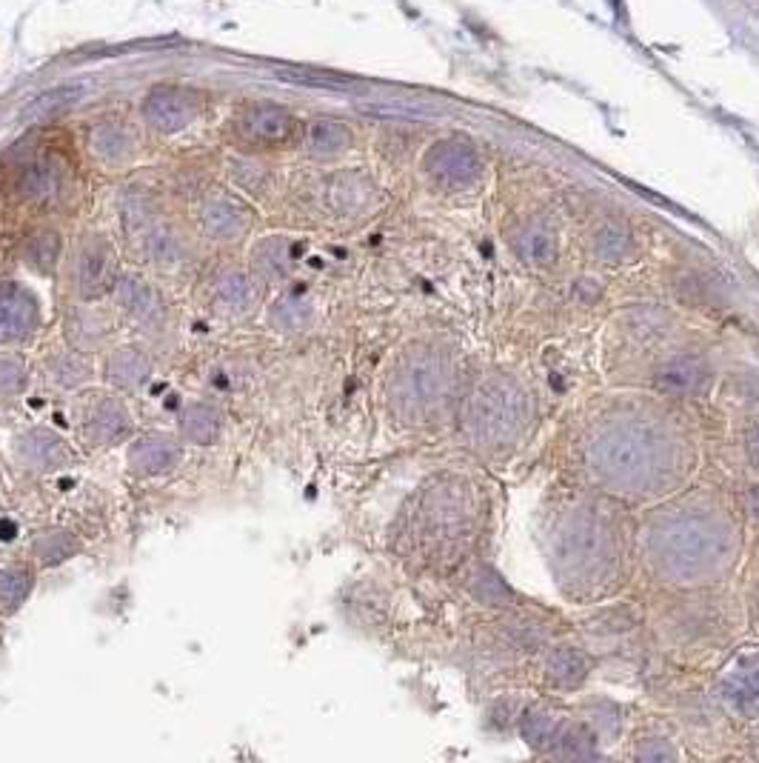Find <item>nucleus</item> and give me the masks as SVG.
I'll list each match as a JSON object with an SVG mask.
<instances>
[{
  "label": "nucleus",
  "mask_w": 759,
  "mask_h": 763,
  "mask_svg": "<svg viewBox=\"0 0 759 763\" xmlns=\"http://www.w3.org/2000/svg\"><path fill=\"white\" fill-rule=\"evenodd\" d=\"M720 549V535L706 518H680L657 535V552L671 573H694L708 566Z\"/></svg>",
  "instance_id": "nucleus-1"
},
{
  "label": "nucleus",
  "mask_w": 759,
  "mask_h": 763,
  "mask_svg": "<svg viewBox=\"0 0 759 763\" xmlns=\"http://www.w3.org/2000/svg\"><path fill=\"white\" fill-rule=\"evenodd\" d=\"M600 469L614 475L617 481H637L654 463L657 447L642 429H614L600 441Z\"/></svg>",
  "instance_id": "nucleus-2"
},
{
  "label": "nucleus",
  "mask_w": 759,
  "mask_h": 763,
  "mask_svg": "<svg viewBox=\"0 0 759 763\" xmlns=\"http://www.w3.org/2000/svg\"><path fill=\"white\" fill-rule=\"evenodd\" d=\"M480 169H483V164H480L477 149L463 138L440 140L426 155V172L448 189L472 186L480 178Z\"/></svg>",
  "instance_id": "nucleus-3"
},
{
  "label": "nucleus",
  "mask_w": 759,
  "mask_h": 763,
  "mask_svg": "<svg viewBox=\"0 0 759 763\" xmlns=\"http://www.w3.org/2000/svg\"><path fill=\"white\" fill-rule=\"evenodd\" d=\"M474 423L480 434L489 438H505L523 427V401L514 395L505 383H489L477 392L474 401Z\"/></svg>",
  "instance_id": "nucleus-4"
},
{
  "label": "nucleus",
  "mask_w": 759,
  "mask_h": 763,
  "mask_svg": "<svg viewBox=\"0 0 759 763\" xmlns=\"http://www.w3.org/2000/svg\"><path fill=\"white\" fill-rule=\"evenodd\" d=\"M235 129L252 146H286L295 140L297 120L275 104H255L237 115Z\"/></svg>",
  "instance_id": "nucleus-5"
},
{
  "label": "nucleus",
  "mask_w": 759,
  "mask_h": 763,
  "mask_svg": "<svg viewBox=\"0 0 759 763\" xmlns=\"http://www.w3.org/2000/svg\"><path fill=\"white\" fill-rule=\"evenodd\" d=\"M197 109H200V100L186 89H175V86L151 89L149 98L144 100V118L149 120L151 129L166 135L186 129L197 118Z\"/></svg>",
  "instance_id": "nucleus-6"
},
{
  "label": "nucleus",
  "mask_w": 759,
  "mask_h": 763,
  "mask_svg": "<svg viewBox=\"0 0 759 763\" xmlns=\"http://www.w3.org/2000/svg\"><path fill=\"white\" fill-rule=\"evenodd\" d=\"M115 272H118V255L106 244L103 237H92L86 241L78 257V290L86 301H98L115 283Z\"/></svg>",
  "instance_id": "nucleus-7"
},
{
  "label": "nucleus",
  "mask_w": 759,
  "mask_h": 763,
  "mask_svg": "<svg viewBox=\"0 0 759 763\" xmlns=\"http://www.w3.org/2000/svg\"><path fill=\"white\" fill-rule=\"evenodd\" d=\"M38 321L40 310L32 292L12 281L0 283V343H14L32 335Z\"/></svg>",
  "instance_id": "nucleus-8"
},
{
  "label": "nucleus",
  "mask_w": 759,
  "mask_h": 763,
  "mask_svg": "<svg viewBox=\"0 0 759 763\" xmlns=\"http://www.w3.org/2000/svg\"><path fill=\"white\" fill-rule=\"evenodd\" d=\"M708 381V369L700 358H674L668 361L666 366L660 369L654 375V387L657 392L662 395H674V398H688L697 395Z\"/></svg>",
  "instance_id": "nucleus-9"
},
{
  "label": "nucleus",
  "mask_w": 759,
  "mask_h": 763,
  "mask_svg": "<svg viewBox=\"0 0 759 763\" xmlns=\"http://www.w3.org/2000/svg\"><path fill=\"white\" fill-rule=\"evenodd\" d=\"M200 224L217 241H235L249 229V212L231 198H211L204 204Z\"/></svg>",
  "instance_id": "nucleus-10"
},
{
  "label": "nucleus",
  "mask_w": 759,
  "mask_h": 763,
  "mask_svg": "<svg viewBox=\"0 0 759 763\" xmlns=\"http://www.w3.org/2000/svg\"><path fill=\"white\" fill-rule=\"evenodd\" d=\"M126 432H129V415H126V409L118 401L103 398V401H98L89 409V415H86V438L95 447L120 441Z\"/></svg>",
  "instance_id": "nucleus-11"
},
{
  "label": "nucleus",
  "mask_w": 759,
  "mask_h": 763,
  "mask_svg": "<svg viewBox=\"0 0 759 763\" xmlns=\"http://www.w3.org/2000/svg\"><path fill=\"white\" fill-rule=\"evenodd\" d=\"M129 461L140 475L169 472L180 461V447L171 438H164V434H149V438H140L131 447Z\"/></svg>",
  "instance_id": "nucleus-12"
},
{
  "label": "nucleus",
  "mask_w": 759,
  "mask_h": 763,
  "mask_svg": "<svg viewBox=\"0 0 759 763\" xmlns=\"http://www.w3.org/2000/svg\"><path fill=\"white\" fill-rule=\"evenodd\" d=\"M20 452H23L27 463H32L34 469H43V472H55V469H63L69 463V449L49 429H34V432L23 434Z\"/></svg>",
  "instance_id": "nucleus-13"
},
{
  "label": "nucleus",
  "mask_w": 759,
  "mask_h": 763,
  "mask_svg": "<svg viewBox=\"0 0 759 763\" xmlns=\"http://www.w3.org/2000/svg\"><path fill=\"white\" fill-rule=\"evenodd\" d=\"M722 695L731 704L733 712H740L748 721L759 717V664L742 666L740 672H731L722 684Z\"/></svg>",
  "instance_id": "nucleus-14"
},
{
  "label": "nucleus",
  "mask_w": 759,
  "mask_h": 763,
  "mask_svg": "<svg viewBox=\"0 0 759 763\" xmlns=\"http://www.w3.org/2000/svg\"><path fill=\"white\" fill-rule=\"evenodd\" d=\"M151 361L140 349H120L109 361V381L124 389H138L149 381Z\"/></svg>",
  "instance_id": "nucleus-15"
},
{
  "label": "nucleus",
  "mask_w": 759,
  "mask_h": 763,
  "mask_svg": "<svg viewBox=\"0 0 759 763\" xmlns=\"http://www.w3.org/2000/svg\"><path fill=\"white\" fill-rule=\"evenodd\" d=\"M180 432L189 443H200V447H209L220 438V415L217 409L204 407V403H195V407H186L184 415H180Z\"/></svg>",
  "instance_id": "nucleus-16"
},
{
  "label": "nucleus",
  "mask_w": 759,
  "mask_h": 763,
  "mask_svg": "<svg viewBox=\"0 0 759 763\" xmlns=\"http://www.w3.org/2000/svg\"><path fill=\"white\" fill-rule=\"evenodd\" d=\"M23 255H27L29 266L34 272H43V275H52L55 266L60 261V235L52 229L34 232L32 237L23 246Z\"/></svg>",
  "instance_id": "nucleus-17"
},
{
  "label": "nucleus",
  "mask_w": 759,
  "mask_h": 763,
  "mask_svg": "<svg viewBox=\"0 0 759 763\" xmlns=\"http://www.w3.org/2000/svg\"><path fill=\"white\" fill-rule=\"evenodd\" d=\"M217 295H220V301L235 312L249 310L252 303L257 301V290L255 283H252V277L246 275V272L237 270L220 275V281H217Z\"/></svg>",
  "instance_id": "nucleus-18"
},
{
  "label": "nucleus",
  "mask_w": 759,
  "mask_h": 763,
  "mask_svg": "<svg viewBox=\"0 0 759 763\" xmlns=\"http://www.w3.org/2000/svg\"><path fill=\"white\" fill-rule=\"evenodd\" d=\"M120 306L131 312L135 317H151L158 312V295L151 292V286L140 277H124L118 286Z\"/></svg>",
  "instance_id": "nucleus-19"
},
{
  "label": "nucleus",
  "mask_w": 759,
  "mask_h": 763,
  "mask_svg": "<svg viewBox=\"0 0 759 763\" xmlns=\"http://www.w3.org/2000/svg\"><path fill=\"white\" fill-rule=\"evenodd\" d=\"M306 140L308 149L317 151V155H334V151H343L352 144V133L337 120H315L308 126Z\"/></svg>",
  "instance_id": "nucleus-20"
},
{
  "label": "nucleus",
  "mask_w": 759,
  "mask_h": 763,
  "mask_svg": "<svg viewBox=\"0 0 759 763\" xmlns=\"http://www.w3.org/2000/svg\"><path fill=\"white\" fill-rule=\"evenodd\" d=\"M32 593V575L27 569H0V613H18Z\"/></svg>",
  "instance_id": "nucleus-21"
},
{
  "label": "nucleus",
  "mask_w": 759,
  "mask_h": 763,
  "mask_svg": "<svg viewBox=\"0 0 759 763\" xmlns=\"http://www.w3.org/2000/svg\"><path fill=\"white\" fill-rule=\"evenodd\" d=\"M518 250L529 264H549L556 252L554 235L545 226L531 224L518 235Z\"/></svg>",
  "instance_id": "nucleus-22"
},
{
  "label": "nucleus",
  "mask_w": 759,
  "mask_h": 763,
  "mask_svg": "<svg viewBox=\"0 0 759 763\" xmlns=\"http://www.w3.org/2000/svg\"><path fill=\"white\" fill-rule=\"evenodd\" d=\"M585 669H589V664H585L583 655L576 649H569V646L556 649L549 661V678L556 686H576L585 678Z\"/></svg>",
  "instance_id": "nucleus-23"
},
{
  "label": "nucleus",
  "mask_w": 759,
  "mask_h": 763,
  "mask_svg": "<svg viewBox=\"0 0 759 763\" xmlns=\"http://www.w3.org/2000/svg\"><path fill=\"white\" fill-rule=\"evenodd\" d=\"M60 184H63V175L55 164H38L23 175V195L34 200H47L52 195H58Z\"/></svg>",
  "instance_id": "nucleus-24"
},
{
  "label": "nucleus",
  "mask_w": 759,
  "mask_h": 763,
  "mask_svg": "<svg viewBox=\"0 0 759 763\" xmlns=\"http://www.w3.org/2000/svg\"><path fill=\"white\" fill-rule=\"evenodd\" d=\"M32 549H34V555H38L40 564L55 566V564H60V560L72 558V555L78 552V540H75L69 532H47L34 540Z\"/></svg>",
  "instance_id": "nucleus-25"
},
{
  "label": "nucleus",
  "mask_w": 759,
  "mask_h": 763,
  "mask_svg": "<svg viewBox=\"0 0 759 763\" xmlns=\"http://www.w3.org/2000/svg\"><path fill=\"white\" fill-rule=\"evenodd\" d=\"M255 261L260 266L263 275L280 277L288 270V246L283 244L280 237H272V241H263L255 252Z\"/></svg>",
  "instance_id": "nucleus-26"
},
{
  "label": "nucleus",
  "mask_w": 759,
  "mask_h": 763,
  "mask_svg": "<svg viewBox=\"0 0 759 763\" xmlns=\"http://www.w3.org/2000/svg\"><path fill=\"white\" fill-rule=\"evenodd\" d=\"M306 315H308L306 303H303L295 292L280 297V301L275 303V310H272V321H275L280 330H297V326L306 321Z\"/></svg>",
  "instance_id": "nucleus-27"
},
{
  "label": "nucleus",
  "mask_w": 759,
  "mask_h": 763,
  "mask_svg": "<svg viewBox=\"0 0 759 763\" xmlns=\"http://www.w3.org/2000/svg\"><path fill=\"white\" fill-rule=\"evenodd\" d=\"M149 255L155 264H169V261H177V246L169 235L158 232V235L149 237Z\"/></svg>",
  "instance_id": "nucleus-28"
},
{
  "label": "nucleus",
  "mask_w": 759,
  "mask_h": 763,
  "mask_svg": "<svg viewBox=\"0 0 759 763\" xmlns=\"http://www.w3.org/2000/svg\"><path fill=\"white\" fill-rule=\"evenodd\" d=\"M98 135L100 138H106V144L103 140H95V146H98V151L100 155H106V158H118L120 151L126 149V138L118 133V129H115V126H103Z\"/></svg>",
  "instance_id": "nucleus-29"
},
{
  "label": "nucleus",
  "mask_w": 759,
  "mask_h": 763,
  "mask_svg": "<svg viewBox=\"0 0 759 763\" xmlns=\"http://www.w3.org/2000/svg\"><path fill=\"white\" fill-rule=\"evenodd\" d=\"M23 387V369L12 361H0V395H12Z\"/></svg>",
  "instance_id": "nucleus-30"
},
{
  "label": "nucleus",
  "mask_w": 759,
  "mask_h": 763,
  "mask_svg": "<svg viewBox=\"0 0 759 763\" xmlns=\"http://www.w3.org/2000/svg\"><path fill=\"white\" fill-rule=\"evenodd\" d=\"M746 449H748V461H751V467L759 469V421H753L751 429H748Z\"/></svg>",
  "instance_id": "nucleus-31"
},
{
  "label": "nucleus",
  "mask_w": 759,
  "mask_h": 763,
  "mask_svg": "<svg viewBox=\"0 0 759 763\" xmlns=\"http://www.w3.org/2000/svg\"><path fill=\"white\" fill-rule=\"evenodd\" d=\"M748 509H751L753 520H759V487H753L751 495H748Z\"/></svg>",
  "instance_id": "nucleus-32"
}]
</instances>
